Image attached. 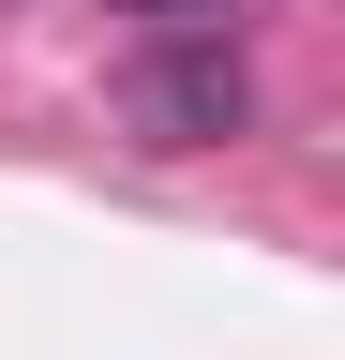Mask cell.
<instances>
[{"label":"cell","instance_id":"obj_1","mask_svg":"<svg viewBox=\"0 0 345 360\" xmlns=\"http://www.w3.org/2000/svg\"><path fill=\"white\" fill-rule=\"evenodd\" d=\"M240 120H255L240 45H150V60H136V135H150V150H226Z\"/></svg>","mask_w":345,"mask_h":360},{"label":"cell","instance_id":"obj_2","mask_svg":"<svg viewBox=\"0 0 345 360\" xmlns=\"http://www.w3.org/2000/svg\"><path fill=\"white\" fill-rule=\"evenodd\" d=\"M120 15H150V45H226L240 0H120Z\"/></svg>","mask_w":345,"mask_h":360}]
</instances>
